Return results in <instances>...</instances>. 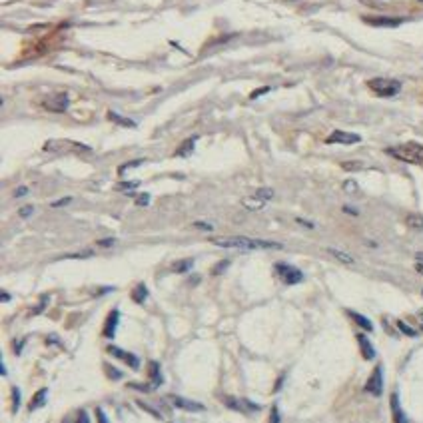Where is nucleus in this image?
<instances>
[{"label":"nucleus","mask_w":423,"mask_h":423,"mask_svg":"<svg viewBox=\"0 0 423 423\" xmlns=\"http://www.w3.org/2000/svg\"><path fill=\"white\" fill-rule=\"evenodd\" d=\"M347 313H349V317H351V320H353L361 330H365V332H372V330H374L372 322H369L367 317H363L361 313H357V311H347Z\"/></svg>","instance_id":"14"},{"label":"nucleus","mask_w":423,"mask_h":423,"mask_svg":"<svg viewBox=\"0 0 423 423\" xmlns=\"http://www.w3.org/2000/svg\"><path fill=\"white\" fill-rule=\"evenodd\" d=\"M26 192H28V190H26V188H18V190H16V192H14V196H24V194H26Z\"/></svg>","instance_id":"44"},{"label":"nucleus","mask_w":423,"mask_h":423,"mask_svg":"<svg viewBox=\"0 0 423 423\" xmlns=\"http://www.w3.org/2000/svg\"><path fill=\"white\" fill-rule=\"evenodd\" d=\"M242 204H244L248 210H261L266 202L259 200V198H244V200H242Z\"/></svg>","instance_id":"21"},{"label":"nucleus","mask_w":423,"mask_h":423,"mask_svg":"<svg viewBox=\"0 0 423 423\" xmlns=\"http://www.w3.org/2000/svg\"><path fill=\"white\" fill-rule=\"evenodd\" d=\"M276 274L280 276V280L288 286H296L303 280V274L294 268V266H288V263H276Z\"/></svg>","instance_id":"4"},{"label":"nucleus","mask_w":423,"mask_h":423,"mask_svg":"<svg viewBox=\"0 0 423 423\" xmlns=\"http://www.w3.org/2000/svg\"><path fill=\"white\" fill-rule=\"evenodd\" d=\"M0 374L6 376V367H4V363H0Z\"/></svg>","instance_id":"48"},{"label":"nucleus","mask_w":423,"mask_h":423,"mask_svg":"<svg viewBox=\"0 0 423 423\" xmlns=\"http://www.w3.org/2000/svg\"><path fill=\"white\" fill-rule=\"evenodd\" d=\"M108 351H110L114 357H118V359H122L124 363H128L132 369H138V367H140V361H138V357H136L134 353H128V351H124V349H120V347H114V345H108Z\"/></svg>","instance_id":"10"},{"label":"nucleus","mask_w":423,"mask_h":423,"mask_svg":"<svg viewBox=\"0 0 423 423\" xmlns=\"http://www.w3.org/2000/svg\"><path fill=\"white\" fill-rule=\"evenodd\" d=\"M391 415H393V423H407V417H405V413H403V409H401V405H399V397H397V393H391Z\"/></svg>","instance_id":"11"},{"label":"nucleus","mask_w":423,"mask_h":423,"mask_svg":"<svg viewBox=\"0 0 423 423\" xmlns=\"http://www.w3.org/2000/svg\"><path fill=\"white\" fill-rule=\"evenodd\" d=\"M108 118H110V120H114V122H118V124H122V126H126V128H134V126H136V122L126 120V118H122V116H118V114H114V112H110V114H108Z\"/></svg>","instance_id":"23"},{"label":"nucleus","mask_w":423,"mask_h":423,"mask_svg":"<svg viewBox=\"0 0 423 423\" xmlns=\"http://www.w3.org/2000/svg\"><path fill=\"white\" fill-rule=\"evenodd\" d=\"M255 198H259V200H263V202H270V200L274 198V190H272V188H259V190L255 192Z\"/></svg>","instance_id":"22"},{"label":"nucleus","mask_w":423,"mask_h":423,"mask_svg":"<svg viewBox=\"0 0 423 423\" xmlns=\"http://www.w3.org/2000/svg\"><path fill=\"white\" fill-rule=\"evenodd\" d=\"M32 214H34V206H24V208L18 210V216H20V218H28V216H32Z\"/></svg>","instance_id":"28"},{"label":"nucleus","mask_w":423,"mask_h":423,"mask_svg":"<svg viewBox=\"0 0 423 423\" xmlns=\"http://www.w3.org/2000/svg\"><path fill=\"white\" fill-rule=\"evenodd\" d=\"M343 188H345V192H347V194H353V192H357V184H355L353 180H347V182L343 184Z\"/></svg>","instance_id":"32"},{"label":"nucleus","mask_w":423,"mask_h":423,"mask_svg":"<svg viewBox=\"0 0 423 423\" xmlns=\"http://www.w3.org/2000/svg\"><path fill=\"white\" fill-rule=\"evenodd\" d=\"M74 415H76V419H74V421H72V419H64V423H90V419H88V413H86L84 409L76 411Z\"/></svg>","instance_id":"24"},{"label":"nucleus","mask_w":423,"mask_h":423,"mask_svg":"<svg viewBox=\"0 0 423 423\" xmlns=\"http://www.w3.org/2000/svg\"><path fill=\"white\" fill-rule=\"evenodd\" d=\"M146 297H148V288H146L144 284H138V286L134 288V292H132V299H134L136 303H144Z\"/></svg>","instance_id":"17"},{"label":"nucleus","mask_w":423,"mask_h":423,"mask_svg":"<svg viewBox=\"0 0 423 423\" xmlns=\"http://www.w3.org/2000/svg\"><path fill=\"white\" fill-rule=\"evenodd\" d=\"M142 164V160H136V162H130V164H124V166H120V172H124V170H128V168H134V166H140Z\"/></svg>","instance_id":"39"},{"label":"nucleus","mask_w":423,"mask_h":423,"mask_svg":"<svg viewBox=\"0 0 423 423\" xmlns=\"http://www.w3.org/2000/svg\"><path fill=\"white\" fill-rule=\"evenodd\" d=\"M419 322H421V330H423V313H419Z\"/></svg>","instance_id":"49"},{"label":"nucleus","mask_w":423,"mask_h":423,"mask_svg":"<svg viewBox=\"0 0 423 423\" xmlns=\"http://www.w3.org/2000/svg\"><path fill=\"white\" fill-rule=\"evenodd\" d=\"M365 391L372 393V395H381L383 391V376H381V365H378L372 376H369L367 383H365Z\"/></svg>","instance_id":"5"},{"label":"nucleus","mask_w":423,"mask_h":423,"mask_svg":"<svg viewBox=\"0 0 423 423\" xmlns=\"http://www.w3.org/2000/svg\"><path fill=\"white\" fill-rule=\"evenodd\" d=\"M150 378H152V387L162 385V374H160V365L156 361L150 363Z\"/></svg>","instance_id":"16"},{"label":"nucleus","mask_w":423,"mask_h":423,"mask_svg":"<svg viewBox=\"0 0 423 423\" xmlns=\"http://www.w3.org/2000/svg\"><path fill=\"white\" fill-rule=\"evenodd\" d=\"M106 372L110 374V378H112V380H120V378H122V374L118 372V369H112L110 365H106Z\"/></svg>","instance_id":"33"},{"label":"nucleus","mask_w":423,"mask_h":423,"mask_svg":"<svg viewBox=\"0 0 423 423\" xmlns=\"http://www.w3.org/2000/svg\"><path fill=\"white\" fill-rule=\"evenodd\" d=\"M263 92H270V88H261V90H254V92L250 94V98H257V96H261Z\"/></svg>","instance_id":"41"},{"label":"nucleus","mask_w":423,"mask_h":423,"mask_svg":"<svg viewBox=\"0 0 423 423\" xmlns=\"http://www.w3.org/2000/svg\"><path fill=\"white\" fill-rule=\"evenodd\" d=\"M118 322H120V311L118 309H112L108 313V317H106V322H104V338H114L116 336V328H118Z\"/></svg>","instance_id":"9"},{"label":"nucleus","mask_w":423,"mask_h":423,"mask_svg":"<svg viewBox=\"0 0 423 423\" xmlns=\"http://www.w3.org/2000/svg\"><path fill=\"white\" fill-rule=\"evenodd\" d=\"M46 393H48V389H46V387H42V389H38V391H36V395H34V397H32V401H30V409H32V411L44 405V401H46Z\"/></svg>","instance_id":"18"},{"label":"nucleus","mask_w":423,"mask_h":423,"mask_svg":"<svg viewBox=\"0 0 423 423\" xmlns=\"http://www.w3.org/2000/svg\"><path fill=\"white\" fill-rule=\"evenodd\" d=\"M228 266H230V261H228V259H224V261H220V263H218V266L214 268V274H216V276H218V274H222L224 270H228Z\"/></svg>","instance_id":"30"},{"label":"nucleus","mask_w":423,"mask_h":423,"mask_svg":"<svg viewBox=\"0 0 423 423\" xmlns=\"http://www.w3.org/2000/svg\"><path fill=\"white\" fill-rule=\"evenodd\" d=\"M96 417H98V423H110V421H108V417H106V413H104V409H102V407H96Z\"/></svg>","instance_id":"29"},{"label":"nucleus","mask_w":423,"mask_h":423,"mask_svg":"<svg viewBox=\"0 0 423 423\" xmlns=\"http://www.w3.org/2000/svg\"><path fill=\"white\" fill-rule=\"evenodd\" d=\"M341 168H343V170L353 172V170H361V168H363V164H361V162H343V164H341Z\"/></svg>","instance_id":"27"},{"label":"nucleus","mask_w":423,"mask_h":423,"mask_svg":"<svg viewBox=\"0 0 423 423\" xmlns=\"http://www.w3.org/2000/svg\"><path fill=\"white\" fill-rule=\"evenodd\" d=\"M168 401H172L174 407L178 409H186V411H204L206 407L198 401H190L186 397H180V395H168Z\"/></svg>","instance_id":"7"},{"label":"nucleus","mask_w":423,"mask_h":423,"mask_svg":"<svg viewBox=\"0 0 423 423\" xmlns=\"http://www.w3.org/2000/svg\"><path fill=\"white\" fill-rule=\"evenodd\" d=\"M372 24H385V26H395L397 20H369Z\"/></svg>","instance_id":"36"},{"label":"nucleus","mask_w":423,"mask_h":423,"mask_svg":"<svg viewBox=\"0 0 423 423\" xmlns=\"http://www.w3.org/2000/svg\"><path fill=\"white\" fill-rule=\"evenodd\" d=\"M415 270H417V272L423 276V263H419V261H417V263H415Z\"/></svg>","instance_id":"45"},{"label":"nucleus","mask_w":423,"mask_h":423,"mask_svg":"<svg viewBox=\"0 0 423 423\" xmlns=\"http://www.w3.org/2000/svg\"><path fill=\"white\" fill-rule=\"evenodd\" d=\"M405 222L411 230H423V216H419V214H409L405 218Z\"/></svg>","instance_id":"19"},{"label":"nucleus","mask_w":423,"mask_h":423,"mask_svg":"<svg viewBox=\"0 0 423 423\" xmlns=\"http://www.w3.org/2000/svg\"><path fill=\"white\" fill-rule=\"evenodd\" d=\"M385 152L389 156L397 158V160H401V162H407V164H423V146L417 142L393 146V148H387Z\"/></svg>","instance_id":"2"},{"label":"nucleus","mask_w":423,"mask_h":423,"mask_svg":"<svg viewBox=\"0 0 423 423\" xmlns=\"http://www.w3.org/2000/svg\"><path fill=\"white\" fill-rule=\"evenodd\" d=\"M194 268V259H180V261H176L174 263V272H178V274H184V272H188V270H192Z\"/></svg>","instance_id":"20"},{"label":"nucleus","mask_w":423,"mask_h":423,"mask_svg":"<svg viewBox=\"0 0 423 423\" xmlns=\"http://www.w3.org/2000/svg\"><path fill=\"white\" fill-rule=\"evenodd\" d=\"M369 90H374L378 96H395L399 90H401V84L397 80H391V78H374V80H369L367 82Z\"/></svg>","instance_id":"3"},{"label":"nucleus","mask_w":423,"mask_h":423,"mask_svg":"<svg viewBox=\"0 0 423 423\" xmlns=\"http://www.w3.org/2000/svg\"><path fill=\"white\" fill-rule=\"evenodd\" d=\"M343 212H347V214H353V216H355V214H357V212H355V210H351V208H347V206H345V208H343Z\"/></svg>","instance_id":"47"},{"label":"nucleus","mask_w":423,"mask_h":423,"mask_svg":"<svg viewBox=\"0 0 423 423\" xmlns=\"http://www.w3.org/2000/svg\"><path fill=\"white\" fill-rule=\"evenodd\" d=\"M194 226H196V228H200V230L212 232V224H204V222H194Z\"/></svg>","instance_id":"38"},{"label":"nucleus","mask_w":423,"mask_h":423,"mask_svg":"<svg viewBox=\"0 0 423 423\" xmlns=\"http://www.w3.org/2000/svg\"><path fill=\"white\" fill-rule=\"evenodd\" d=\"M270 423H280V411H278V407H274V409H272V417H270Z\"/></svg>","instance_id":"37"},{"label":"nucleus","mask_w":423,"mask_h":423,"mask_svg":"<svg viewBox=\"0 0 423 423\" xmlns=\"http://www.w3.org/2000/svg\"><path fill=\"white\" fill-rule=\"evenodd\" d=\"M328 254L330 255H334L336 259H339L341 263H347V266H353L355 263V259L349 255V254H345V252H341V250H336V248H328Z\"/></svg>","instance_id":"15"},{"label":"nucleus","mask_w":423,"mask_h":423,"mask_svg":"<svg viewBox=\"0 0 423 423\" xmlns=\"http://www.w3.org/2000/svg\"><path fill=\"white\" fill-rule=\"evenodd\" d=\"M421 294H423V292H421Z\"/></svg>","instance_id":"50"},{"label":"nucleus","mask_w":423,"mask_h":423,"mask_svg":"<svg viewBox=\"0 0 423 423\" xmlns=\"http://www.w3.org/2000/svg\"><path fill=\"white\" fill-rule=\"evenodd\" d=\"M114 242H116L114 238H110V240H100V242H98V246H102V248H106V246H114Z\"/></svg>","instance_id":"40"},{"label":"nucleus","mask_w":423,"mask_h":423,"mask_svg":"<svg viewBox=\"0 0 423 423\" xmlns=\"http://www.w3.org/2000/svg\"><path fill=\"white\" fill-rule=\"evenodd\" d=\"M72 202V198H62V200H58V202H52V208H60V206H66V204H70Z\"/></svg>","instance_id":"35"},{"label":"nucleus","mask_w":423,"mask_h":423,"mask_svg":"<svg viewBox=\"0 0 423 423\" xmlns=\"http://www.w3.org/2000/svg\"><path fill=\"white\" fill-rule=\"evenodd\" d=\"M0 299H2V301H10V294L2 292V294H0Z\"/></svg>","instance_id":"43"},{"label":"nucleus","mask_w":423,"mask_h":423,"mask_svg":"<svg viewBox=\"0 0 423 423\" xmlns=\"http://www.w3.org/2000/svg\"><path fill=\"white\" fill-rule=\"evenodd\" d=\"M148 202H150V196H148V194H142V196L136 198V206H148Z\"/></svg>","instance_id":"34"},{"label":"nucleus","mask_w":423,"mask_h":423,"mask_svg":"<svg viewBox=\"0 0 423 423\" xmlns=\"http://www.w3.org/2000/svg\"><path fill=\"white\" fill-rule=\"evenodd\" d=\"M44 106L52 112H66L68 108V94H56L44 102Z\"/></svg>","instance_id":"8"},{"label":"nucleus","mask_w":423,"mask_h":423,"mask_svg":"<svg viewBox=\"0 0 423 423\" xmlns=\"http://www.w3.org/2000/svg\"><path fill=\"white\" fill-rule=\"evenodd\" d=\"M397 328H399V332H401V334H405V336H409V338H415V336H417V330L409 328V326H407L405 322H401V320L397 322Z\"/></svg>","instance_id":"25"},{"label":"nucleus","mask_w":423,"mask_h":423,"mask_svg":"<svg viewBox=\"0 0 423 423\" xmlns=\"http://www.w3.org/2000/svg\"><path fill=\"white\" fill-rule=\"evenodd\" d=\"M140 186V182H122L120 186H118V190H134V188H138Z\"/></svg>","instance_id":"31"},{"label":"nucleus","mask_w":423,"mask_h":423,"mask_svg":"<svg viewBox=\"0 0 423 423\" xmlns=\"http://www.w3.org/2000/svg\"><path fill=\"white\" fill-rule=\"evenodd\" d=\"M18 407H20V391H18V387H12V411L16 413Z\"/></svg>","instance_id":"26"},{"label":"nucleus","mask_w":423,"mask_h":423,"mask_svg":"<svg viewBox=\"0 0 423 423\" xmlns=\"http://www.w3.org/2000/svg\"><path fill=\"white\" fill-rule=\"evenodd\" d=\"M297 224H301V226H307V228H313V224H311V222H305V220H301V218H297Z\"/></svg>","instance_id":"42"},{"label":"nucleus","mask_w":423,"mask_h":423,"mask_svg":"<svg viewBox=\"0 0 423 423\" xmlns=\"http://www.w3.org/2000/svg\"><path fill=\"white\" fill-rule=\"evenodd\" d=\"M357 341H359V349H361V355H363V359H374L376 357V349H374V345L369 343V339L365 338V336H357Z\"/></svg>","instance_id":"12"},{"label":"nucleus","mask_w":423,"mask_h":423,"mask_svg":"<svg viewBox=\"0 0 423 423\" xmlns=\"http://www.w3.org/2000/svg\"><path fill=\"white\" fill-rule=\"evenodd\" d=\"M196 136L194 138H188V140H184L182 142V146L176 150V156H180V158H188L192 152H194V148H196Z\"/></svg>","instance_id":"13"},{"label":"nucleus","mask_w":423,"mask_h":423,"mask_svg":"<svg viewBox=\"0 0 423 423\" xmlns=\"http://www.w3.org/2000/svg\"><path fill=\"white\" fill-rule=\"evenodd\" d=\"M210 242L218 248H234V250H282L280 242L268 240H254L246 236H232V238H210Z\"/></svg>","instance_id":"1"},{"label":"nucleus","mask_w":423,"mask_h":423,"mask_svg":"<svg viewBox=\"0 0 423 423\" xmlns=\"http://www.w3.org/2000/svg\"><path fill=\"white\" fill-rule=\"evenodd\" d=\"M415 259H417L419 263H423V252H419V254H415Z\"/></svg>","instance_id":"46"},{"label":"nucleus","mask_w":423,"mask_h":423,"mask_svg":"<svg viewBox=\"0 0 423 423\" xmlns=\"http://www.w3.org/2000/svg\"><path fill=\"white\" fill-rule=\"evenodd\" d=\"M326 142L328 144H357V142H361V136L351 134V132H343V130H336L328 136Z\"/></svg>","instance_id":"6"}]
</instances>
